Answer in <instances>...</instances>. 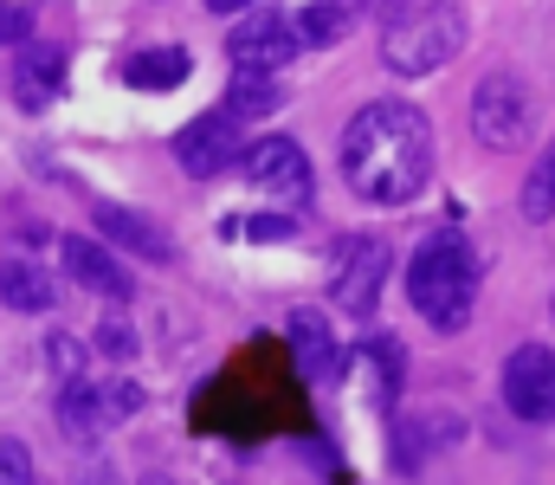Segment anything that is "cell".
<instances>
[{
  "mask_svg": "<svg viewBox=\"0 0 555 485\" xmlns=\"http://www.w3.org/2000/svg\"><path fill=\"white\" fill-rule=\"evenodd\" d=\"M433 175V124L420 104L375 98L343 130V181L375 207H408Z\"/></svg>",
  "mask_w": 555,
  "mask_h": 485,
  "instance_id": "obj_1",
  "label": "cell"
},
{
  "mask_svg": "<svg viewBox=\"0 0 555 485\" xmlns=\"http://www.w3.org/2000/svg\"><path fill=\"white\" fill-rule=\"evenodd\" d=\"M472 298H478V253H472V240H459V233L420 240L414 259H408V305L433 330H459L472 318Z\"/></svg>",
  "mask_w": 555,
  "mask_h": 485,
  "instance_id": "obj_2",
  "label": "cell"
},
{
  "mask_svg": "<svg viewBox=\"0 0 555 485\" xmlns=\"http://www.w3.org/2000/svg\"><path fill=\"white\" fill-rule=\"evenodd\" d=\"M465 46V13L459 0H395L388 33H382V65L401 78L439 72L452 52Z\"/></svg>",
  "mask_w": 555,
  "mask_h": 485,
  "instance_id": "obj_3",
  "label": "cell"
},
{
  "mask_svg": "<svg viewBox=\"0 0 555 485\" xmlns=\"http://www.w3.org/2000/svg\"><path fill=\"white\" fill-rule=\"evenodd\" d=\"M388 285V240L382 233H343L330 246V305L349 318H369Z\"/></svg>",
  "mask_w": 555,
  "mask_h": 485,
  "instance_id": "obj_4",
  "label": "cell"
},
{
  "mask_svg": "<svg viewBox=\"0 0 555 485\" xmlns=\"http://www.w3.org/2000/svg\"><path fill=\"white\" fill-rule=\"evenodd\" d=\"M530 111H537V98H530L524 72H485L472 91V137L485 150H517L530 137Z\"/></svg>",
  "mask_w": 555,
  "mask_h": 485,
  "instance_id": "obj_5",
  "label": "cell"
},
{
  "mask_svg": "<svg viewBox=\"0 0 555 485\" xmlns=\"http://www.w3.org/2000/svg\"><path fill=\"white\" fill-rule=\"evenodd\" d=\"M227 52H233V65H240V72H284V65L304 52V39H297V20H291V13L253 7V13L233 26Z\"/></svg>",
  "mask_w": 555,
  "mask_h": 485,
  "instance_id": "obj_6",
  "label": "cell"
},
{
  "mask_svg": "<svg viewBox=\"0 0 555 485\" xmlns=\"http://www.w3.org/2000/svg\"><path fill=\"white\" fill-rule=\"evenodd\" d=\"M246 181L259 188V194H272V201H310V156H304V143L297 137H259V143H246Z\"/></svg>",
  "mask_w": 555,
  "mask_h": 485,
  "instance_id": "obj_7",
  "label": "cell"
},
{
  "mask_svg": "<svg viewBox=\"0 0 555 485\" xmlns=\"http://www.w3.org/2000/svg\"><path fill=\"white\" fill-rule=\"evenodd\" d=\"M175 156H181V168L188 175H227L233 162L246 156V130H240V117L220 104V111H207V117H194L181 137H175Z\"/></svg>",
  "mask_w": 555,
  "mask_h": 485,
  "instance_id": "obj_8",
  "label": "cell"
},
{
  "mask_svg": "<svg viewBox=\"0 0 555 485\" xmlns=\"http://www.w3.org/2000/svg\"><path fill=\"white\" fill-rule=\"evenodd\" d=\"M504 408L517 414V421H555V349L543 343H524V349H511V362H504Z\"/></svg>",
  "mask_w": 555,
  "mask_h": 485,
  "instance_id": "obj_9",
  "label": "cell"
},
{
  "mask_svg": "<svg viewBox=\"0 0 555 485\" xmlns=\"http://www.w3.org/2000/svg\"><path fill=\"white\" fill-rule=\"evenodd\" d=\"M59 259H65V272H72L85 292H98V298H111V305H130L137 279H130V266H124L111 246H98V240H85V233H65V240H59Z\"/></svg>",
  "mask_w": 555,
  "mask_h": 485,
  "instance_id": "obj_10",
  "label": "cell"
},
{
  "mask_svg": "<svg viewBox=\"0 0 555 485\" xmlns=\"http://www.w3.org/2000/svg\"><path fill=\"white\" fill-rule=\"evenodd\" d=\"M284 343H291L304 382H336L343 375V356H336V336H330V318L323 311H291L284 318Z\"/></svg>",
  "mask_w": 555,
  "mask_h": 485,
  "instance_id": "obj_11",
  "label": "cell"
},
{
  "mask_svg": "<svg viewBox=\"0 0 555 485\" xmlns=\"http://www.w3.org/2000/svg\"><path fill=\"white\" fill-rule=\"evenodd\" d=\"M117 414H111V395L91 382V375H78V382H65V395H59V427H65V441H78V447H91L104 427H111Z\"/></svg>",
  "mask_w": 555,
  "mask_h": 485,
  "instance_id": "obj_12",
  "label": "cell"
},
{
  "mask_svg": "<svg viewBox=\"0 0 555 485\" xmlns=\"http://www.w3.org/2000/svg\"><path fill=\"white\" fill-rule=\"evenodd\" d=\"M52 298H59V285L39 259H0V305L7 311L39 318V311H52Z\"/></svg>",
  "mask_w": 555,
  "mask_h": 485,
  "instance_id": "obj_13",
  "label": "cell"
},
{
  "mask_svg": "<svg viewBox=\"0 0 555 485\" xmlns=\"http://www.w3.org/2000/svg\"><path fill=\"white\" fill-rule=\"evenodd\" d=\"M98 227L117 240V246H130V253H142V259H155V266H175V240L155 227V220H142V214H130V207H117V201H104L98 207Z\"/></svg>",
  "mask_w": 555,
  "mask_h": 485,
  "instance_id": "obj_14",
  "label": "cell"
},
{
  "mask_svg": "<svg viewBox=\"0 0 555 485\" xmlns=\"http://www.w3.org/2000/svg\"><path fill=\"white\" fill-rule=\"evenodd\" d=\"M13 91H20V104H26V111L59 104V91H65V52H52V46L20 52V65H13Z\"/></svg>",
  "mask_w": 555,
  "mask_h": 485,
  "instance_id": "obj_15",
  "label": "cell"
},
{
  "mask_svg": "<svg viewBox=\"0 0 555 485\" xmlns=\"http://www.w3.org/2000/svg\"><path fill=\"white\" fill-rule=\"evenodd\" d=\"M362 7L369 0H304L291 20H297V39H304V52H317V46H336L356 20H362Z\"/></svg>",
  "mask_w": 555,
  "mask_h": 485,
  "instance_id": "obj_16",
  "label": "cell"
},
{
  "mask_svg": "<svg viewBox=\"0 0 555 485\" xmlns=\"http://www.w3.org/2000/svg\"><path fill=\"white\" fill-rule=\"evenodd\" d=\"M124 78L142 85V91H175V85L188 78V52H181V46H149V52H137V59L124 65Z\"/></svg>",
  "mask_w": 555,
  "mask_h": 485,
  "instance_id": "obj_17",
  "label": "cell"
},
{
  "mask_svg": "<svg viewBox=\"0 0 555 485\" xmlns=\"http://www.w3.org/2000/svg\"><path fill=\"white\" fill-rule=\"evenodd\" d=\"M220 104L246 124V117H272L278 104H284V91H278L272 72H240V78L227 85V98H220Z\"/></svg>",
  "mask_w": 555,
  "mask_h": 485,
  "instance_id": "obj_18",
  "label": "cell"
},
{
  "mask_svg": "<svg viewBox=\"0 0 555 485\" xmlns=\"http://www.w3.org/2000/svg\"><path fill=\"white\" fill-rule=\"evenodd\" d=\"M362 362H369V375H375V408H388V401L401 395V375H408V349H401L395 336H375V343L362 349Z\"/></svg>",
  "mask_w": 555,
  "mask_h": 485,
  "instance_id": "obj_19",
  "label": "cell"
},
{
  "mask_svg": "<svg viewBox=\"0 0 555 485\" xmlns=\"http://www.w3.org/2000/svg\"><path fill=\"white\" fill-rule=\"evenodd\" d=\"M517 207H524V220H530V227H543V220L555 214V150L537 162L530 175H524V194H517Z\"/></svg>",
  "mask_w": 555,
  "mask_h": 485,
  "instance_id": "obj_20",
  "label": "cell"
},
{
  "mask_svg": "<svg viewBox=\"0 0 555 485\" xmlns=\"http://www.w3.org/2000/svg\"><path fill=\"white\" fill-rule=\"evenodd\" d=\"M220 233H227V240H291V233H297V207H284V214H246V220H227Z\"/></svg>",
  "mask_w": 555,
  "mask_h": 485,
  "instance_id": "obj_21",
  "label": "cell"
},
{
  "mask_svg": "<svg viewBox=\"0 0 555 485\" xmlns=\"http://www.w3.org/2000/svg\"><path fill=\"white\" fill-rule=\"evenodd\" d=\"M46 362H52V375H59V382H78L91 356H85V343H78V336H65V330H59V336H46Z\"/></svg>",
  "mask_w": 555,
  "mask_h": 485,
  "instance_id": "obj_22",
  "label": "cell"
},
{
  "mask_svg": "<svg viewBox=\"0 0 555 485\" xmlns=\"http://www.w3.org/2000/svg\"><path fill=\"white\" fill-rule=\"evenodd\" d=\"M0 485H39V473H33V454H26L20 441H0Z\"/></svg>",
  "mask_w": 555,
  "mask_h": 485,
  "instance_id": "obj_23",
  "label": "cell"
},
{
  "mask_svg": "<svg viewBox=\"0 0 555 485\" xmlns=\"http://www.w3.org/2000/svg\"><path fill=\"white\" fill-rule=\"evenodd\" d=\"M26 33H33V13L13 7V0H0V46H26Z\"/></svg>",
  "mask_w": 555,
  "mask_h": 485,
  "instance_id": "obj_24",
  "label": "cell"
},
{
  "mask_svg": "<svg viewBox=\"0 0 555 485\" xmlns=\"http://www.w3.org/2000/svg\"><path fill=\"white\" fill-rule=\"evenodd\" d=\"M104 395H111V414H117V421L142 408V388H137V382H117V388H104Z\"/></svg>",
  "mask_w": 555,
  "mask_h": 485,
  "instance_id": "obj_25",
  "label": "cell"
},
{
  "mask_svg": "<svg viewBox=\"0 0 555 485\" xmlns=\"http://www.w3.org/2000/svg\"><path fill=\"white\" fill-rule=\"evenodd\" d=\"M78 485H124V480H117V467H111V460H91V467L78 473Z\"/></svg>",
  "mask_w": 555,
  "mask_h": 485,
  "instance_id": "obj_26",
  "label": "cell"
},
{
  "mask_svg": "<svg viewBox=\"0 0 555 485\" xmlns=\"http://www.w3.org/2000/svg\"><path fill=\"white\" fill-rule=\"evenodd\" d=\"M104 349H117V356H130V330H124V323H104Z\"/></svg>",
  "mask_w": 555,
  "mask_h": 485,
  "instance_id": "obj_27",
  "label": "cell"
},
{
  "mask_svg": "<svg viewBox=\"0 0 555 485\" xmlns=\"http://www.w3.org/2000/svg\"><path fill=\"white\" fill-rule=\"evenodd\" d=\"M207 7H214V13H246L253 0H207Z\"/></svg>",
  "mask_w": 555,
  "mask_h": 485,
  "instance_id": "obj_28",
  "label": "cell"
},
{
  "mask_svg": "<svg viewBox=\"0 0 555 485\" xmlns=\"http://www.w3.org/2000/svg\"><path fill=\"white\" fill-rule=\"evenodd\" d=\"M142 485H175V480H142Z\"/></svg>",
  "mask_w": 555,
  "mask_h": 485,
  "instance_id": "obj_29",
  "label": "cell"
},
{
  "mask_svg": "<svg viewBox=\"0 0 555 485\" xmlns=\"http://www.w3.org/2000/svg\"><path fill=\"white\" fill-rule=\"evenodd\" d=\"M550 311H555V305H550Z\"/></svg>",
  "mask_w": 555,
  "mask_h": 485,
  "instance_id": "obj_30",
  "label": "cell"
}]
</instances>
